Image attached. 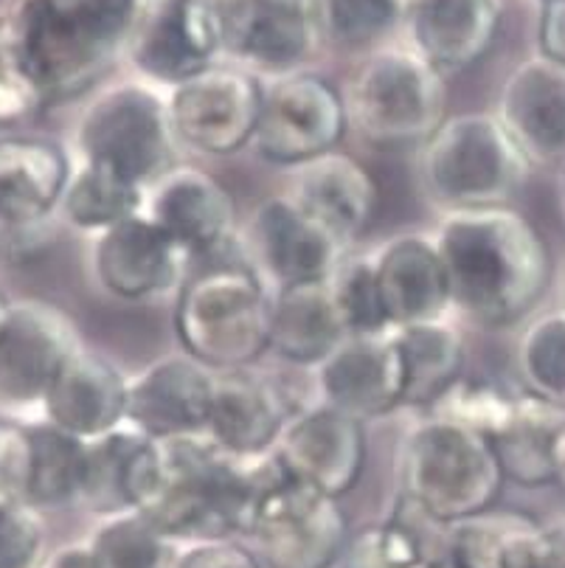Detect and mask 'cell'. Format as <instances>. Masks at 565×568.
Here are the masks:
<instances>
[{
  "label": "cell",
  "mask_w": 565,
  "mask_h": 568,
  "mask_svg": "<svg viewBox=\"0 0 565 568\" xmlns=\"http://www.w3.org/2000/svg\"><path fill=\"white\" fill-rule=\"evenodd\" d=\"M287 394L276 381L251 369L214 375L205 436L236 459H251L273 450L284 425L293 417Z\"/></svg>",
  "instance_id": "22"
},
{
  "label": "cell",
  "mask_w": 565,
  "mask_h": 568,
  "mask_svg": "<svg viewBox=\"0 0 565 568\" xmlns=\"http://www.w3.org/2000/svg\"><path fill=\"white\" fill-rule=\"evenodd\" d=\"M214 397V372L186 352L147 363L127 386V425L150 439L205 434Z\"/></svg>",
  "instance_id": "19"
},
{
  "label": "cell",
  "mask_w": 565,
  "mask_h": 568,
  "mask_svg": "<svg viewBox=\"0 0 565 568\" xmlns=\"http://www.w3.org/2000/svg\"><path fill=\"white\" fill-rule=\"evenodd\" d=\"M433 245L445 265L453 310L478 327L524 321L552 282L546 240L512 206L445 212Z\"/></svg>",
  "instance_id": "1"
},
{
  "label": "cell",
  "mask_w": 565,
  "mask_h": 568,
  "mask_svg": "<svg viewBox=\"0 0 565 568\" xmlns=\"http://www.w3.org/2000/svg\"><path fill=\"white\" fill-rule=\"evenodd\" d=\"M29 467V428L14 423H0V501H26Z\"/></svg>",
  "instance_id": "41"
},
{
  "label": "cell",
  "mask_w": 565,
  "mask_h": 568,
  "mask_svg": "<svg viewBox=\"0 0 565 568\" xmlns=\"http://www.w3.org/2000/svg\"><path fill=\"white\" fill-rule=\"evenodd\" d=\"M144 209V189L121 172L79 161L71 166L57 214L82 234H102Z\"/></svg>",
  "instance_id": "33"
},
{
  "label": "cell",
  "mask_w": 565,
  "mask_h": 568,
  "mask_svg": "<svg viewBox=\"0 0 565 568\" xmlns=\"http://www.w3.org/2000/svg\"><path fill=\"white\" fill-rule=\"evenodd\" d=\"M563 423L565 408L529 392L517 394L512 419L490 439L506 481L517 487H546L557 481L552 445Z\"/></svg>",
  "instance_id": "32"
},
{
  "label": "cell",
  "mask_w": 565,
  "mask_h": 568,
  "mask_svg": "<svg viewBox=\"0 0 565 568\" xmlns=\"http://www.w3.org/2000/svg\"><path fill=\"white\" fill-rule=\"evenodd\" d=\"M82 349L73 321L40 298L12 302L0 333V405L40 408L68 357Z\"/></svg>",
  "instance_id": "15"
},
{
  "label": "cell",
  "mask_w": 565,
  "mask_h": 568,
  "mask_svg": "<svg viewBox=\"0 0 565 568\" xmlns=\"http://www.w3.org/2000/svg\"><path fill=\"white\" fill-rule=\"evenodd\" d=\"M31 467L29 487H26V501L31 507L54 509L79 504L84 481V456H88V442L65 434L57 425L31 423Z\"/></svg>",
  "instance_id": "34"
},
{
  "label": "cell",
  "mask_w": 565,
  "mask_h": 568,
  "mask_svg": "<svg viewBox=\"0 0 565 568\" xmlns=\"http://www.w3.org/2000/svg\"><path fill=\"white\" fill-rule=\"evenodd\" d=\"M271 327L273 291L251 265L203 262L175 296L178 341L214 375L251 369L271 349Z\"/></svg>",
  "instance_id": "4"
},
{
  "label": "cell",
  "mask_w": 565,
  "mask_h": 568,
  "mask_svg": "<svg viewBox=\"0 0 565 568\" xmlns=\"http://www.w3.org/2000/svg\"><path fill=\"white\" fill-rule=\"evenodd\" d=\"M541 526L521 515H487L447 526L425 568H537Z\"/></svg>",
  "instance_id": "29"
},
{
  "label": "cell",
  "mask_w": 565,
  "mask_h": 568,
  "mask_svg": "<svg viewBox=\"0 0 565 568\" xmlns=\"http://www.w3.org/2000/svg\"><path fill=\"white\" fill-rule=\"evenodd\" d=\"M517 369L526 392L565 408V310L537 315L524 329Z\"/></svg>",
  "instance_id": "36"
},
{
  "label": "cell",
  "mask_w": 565,
  "mask_h": 568,
  "mask_svg": "<svg viewBox=\"0 0 565 568\" xmlns=\"http://www.w3.org/2000/svg\"><path fill=\"white\" fill-rule=\"evenodd\" d=\"M343 99L352 128L385 150L422 146L447 119L445 77L414 49L372 51Z\"/></svg>",
  "instance_id": "8"
},
{
  "label": "cell",
  "mask_w": 565,
  "mask_h": 568,
  "mask_svg": "<svg viewBox=\"0 0 565 568\" xmlns=\"http://www.w3.org/2000/svg\"><path fill=\"white\" fill-rule=\"evenodd\" d=\"M46 520L29 501H0V568H42Z\"/></svg>",
  "instance_id": "40"
},
{
  "label": "cell",
  "mask_w": 565,
  "mask_h": 568,
  "mask_svg": "<svg viewBox=\"0 0 565 568\" xmlns=\"http://www.w3.org/2000/svg\"><path fill=\"white\" fill-rule=\"evenodd\" d=\"M273 454L290 478L341 501L366 467V425L326 403L310 405L287 419Z\"/></svg>",
  "instance_id": "18"
},
{
  "label": "cell",
  "mask_w": 565,
  "mask_h": 568,
  "mask_svg": "<svg viewBox=\"0 0 565 568\" xmlns=\"http://www.w3.org/2000/svg\"><path fill=\"white\" fill-rule=\"evenodd\" d=\"M541 54L565 65V0H546L541 12Z\"/></svg>",
  "instance_id": "44"
},
{
  "label": "cell",
  "mask_w": 565,
  "mask_h": 568,
  "mask_svg": "<svg viewBox=\"0 0 565 568\" xmlns=\"http://www.w3.org/2000/svg\"><path fill=\"white\" fill-rule=\"evenodd\" d=\"M223 57L265 77L304 71L321 45L315 0H214Z\"/></svg>",
  "instance_id": "13"
},
{
  "label": "cell",
  "mask_w": 565,
  "mask_h": 568,
  "mask_svg": "<svg viewBox=\"0 0 565 568\" xmlns=\"http://www.w3.org/2000/svg\"><path fill=\"white\" fill-rule=\"evenodd\" d=\"M152 470L155 439L124 423L121 428L88 442L79 504L102 518L135 513L150 490Z\"/></svg>",
  "instance_id": "28"
},
{
  "label": "cell",
  "mask_w": 565,
  "mask_h": 568,
  "mask_svg": "<svg viewBox=\"0 0 565 568\" xmlns=\"http://www.w3.org/2000/svg\"><path fill=\"white\" fill-rule=\"evenodd\" d=\"M99 568H175L178 544L141 513L102 518L88 540Z\"/></svg>",
  "instance_id": "35"
},
{
  "label": "cell",
  "mask_w": 565,
  "mask_h": 568,
  "mask_svg": "<svg viewBox=\"0 0 565 568\" xmlns=\"http://www.w3.org/2000/svg\"><path fill=\"white\" fill-rule=\"evenodd\" d=\"M330 291L346 338H383L394 333L380 296L372 256L343 260L335 276L330 278Z\"/></svg>",
  "instance_id": "37"
},
{
  "label": "cell",
  "mask_w": 565,
  "mask_h": 568,
  "mask_svg": "<svg viewBox=\"0 0 565 568\" xmlns=\"http://www.w3.org/2000/svg\"><path fill=\"white\" fill-rule=\"evenodd\" d=\"M265 85L256 73L216 62L167 97L178 146L209 158H225L253 144Z\"/></svg>",
  "instance_id": "9"
},
{
  "label": "cell",
  "mask_w": 565,
  "mask_h": 568,
  "mask_svg": "<svg viewBox=\"0 0 565 568\" xmlns=\"http://www.w3.org/2000/svg\"><path fill=\"white\" fill-rule=\"evenodd\" d=\"M91 267L99 287L119 302H155L181 291L192 260L144 212L93 236Z\"/></svg>",
  "instance_id": "17"
},
{
  "label": "cell",
  "mask_w": 565,
  "mask_h": 568,
  "mask_svg": "<svg viewBox=\"0 0 565 568\" xmlns=\"http://www.w3.org/2000/svg\"><path fill=\"white\" fill-rule=\"evenodd\" d=\"M315 381L321 403L363 425L403 408V366L391 335L343 338L315 369Z\"/></svg>",
  "instance_id": "21"
},
{
  "label": "cell",
  "mask_w": 565,
  "mask_h": 568,
  "mask_svg": "<svg viewBox=\"0 0 565 568\" xmlns=\"http://www.w3.org/2000/svg\"><path fill=\"white\" fill-rule=\"evenodd\" d=\"M46 104L18 65L0 51V124L31 119Z\"/></svg>",
  "instance_id": "43"
},
{
  "label": "cell",
  "mask_w": 565,
  "mask_h": 568,
  "mask_svg": "<svg viewBox=\"0 0 565 568\" xmlns=\"http://www.w3.org/2000/svg\"><path fill=\"white\" fill-rule=\"evenodd\" d=\"M290 197L350 245L372 225L377 212V183L350 152H326L295 170Z\"/></svg>",
  "instance_id": "27"
},
{
  "label": "cell",
  "mask_w": 565,
  "mask_h": 568,
  "mask_svg": "<svg viewBox=\"0 0 565 568\" xmlns=\"http://www.w3.org/2000/svg\"><path fill=\"white\" fill-rule=\"evenodd\" d=\"M501 0H414L408 9L411 49L445 73L482 62L498 40Z\"/></svg>",
  "instance_id": "24"
},
{
  "label": "cell",
  "mask_w": 565,
  "mask_h": 568,
  "mask_svg": "<svg viewBox=\"0 0 565 568\" xmlns=\"http://www.w3.org/2000/svg\"><path fill=\"white\" fill-rule=\"evenodd\" d=\"M124 54L141 82L183 85L223 60V34L214 0H144L127 37Z\"/></svg>",
  "instance_id": "12"
},
{
  "label": "cell",
  "mask_w": 565,
  "mask_h": 568,
  "mask_svg": "<svg viewBox=\"0 0 565 568\" xmlns=\"http://www.w3.org/2000/svg\"><path fill=\"white\" fill-rule=\"evenodd\" d=\"M403 366V408L431 412L464 377V341L447 321L391 333Z\"/></svg>",
  "instance_id": "31"
},
{
  "label": "cell",
  "mask_w": 565,
  "mask_h": 568,
  "mask_svg": "<svg viewBox=\"0 0 565 568\" xmlns=\"http://www.w3.org/2000/svg\"><path fill=\"white\" fill-rule=\"evenodd\" d=\"M141 212L192 262L216 260L236 234L234 194L200 166L175 164L163 172L144 189Z\"/></svg>",
  "instance_id": "16"
},
{
  "label": "cell",
  "mask_w": 565,
  "mask_h": 568,
  "mask_svg": "<svg viewBox=\"0 0 565 568\" xmlns=\"http://www.w3.org/2000/svg\"><path fill=\"white\" fill-rule=\"evenodd\" d=\"M321 31L343 49H366L397 29L414 0H315Z\"/></svg>",
  "instance_id": "38"
},
{
  "label": "cell",
  "mask_w": 565,
  "mask_h": 568,
  "mask_svg": "<svg viewBox=\"0 0 565 568\" xmlns=\"http://www.w3.org/2000/svg\"><path fill=\"white\" fill-rule=\"evenodd\" d=\"M144 0H14L0 18V51L46 104L88 88L124 51Z\"/></svg>",
  "instance_id": "3"
},
{
  "label": "cell",
  "mask_w": 565,
  "mask_h": 568,
  "mask_svg": "<svg viewBox=\"0 0 565 568\" xmlns=\"http://www.w3.org/2000/svg\"><path fill=\"white\" fill-rule=\"evenodd\" d=\"M248 538L268 568H332L350 540V520L337 498L284 476L259 504Z\"/></svg>",
  "instance_id": "11"
},
{
  "label": "cell",
  "mask_w": 565,
  "mask_h": 568,
  "mask_svg": "<svg viewBox=\"0 0 565 568\" xmlns=\"http://www.w3.org/2000/svg\"><path fill=\"white\" fill-rule=\"evenodd\" d=\"M287 476L273 450L251 459L225 454L205 434L155 442L150 490L135 513L175 540H216L251 532L253 515Z\"/></svg>",
  "instance_id": "2"
},
{
  "label": "cell",
  "mask_w": 565,
  "mask_h": 568,
  "mask_svg": "<svg viewBox=\"0 0 565 568\" xmlns=\"http://www.w3.org/2000/svg\"><path fill=\"white\" fill-rule=\"evenodd\" d=\"M127 386L130 377L110 357L82 346L51 383L40 414L65 434L93 442L127 423Z\"/></svg>",
  "instance_id": "23"
},
{
  "label": "cell",
  "mask_w": 565,
  "mask_h": 568,
  "mask_svg": "<svg viewBox=\"0 0 565 568\" xmlns=\"http://www.w3.org/2000/svg\"><path fill=\"white\" fill-rule=\"evenodd\" d=\"M537 568H565V518L541 526Z\"/></svg>",
  "instance_id": "46"
},
{
  "label": "cell",
  "mask_w": 565,
  "mask_h": 568,
  "mask_svg": "<svg viewBox=\"0 0 565 568\" xmlns=\"http://www.w3.org/2000/svg\"><path fill=\"white\" fill-rule=\"evenodd\" d=\"M9 307H12V302H9V298L3 296V293H0V333H3V324H7Z\"/></svg>",
  "instance_id": "49"
},
{
  "label": "cell",
  "mask_w": 565,
  "mask_h": 568,
  "mask_svg": "<svg viewBox=\"0 0 565 568\" xmlns=\"http://www.w3.org/2000/svg\"><path fill=\"white\" fill-rule=\"evenodd\" d=\"M346 338L330 282L295 284L273 293L271 349L295 366L319 369Z\"/></svg>",
  "instance_id": "30"
},
{
  "label": "cell",
  "mask_w": 565,
  "mask_h": 568,
  "mask_svg": "<svg viewBox=\"0 0 565 568\" xmlns=\"http://www.w3.org/2000/svg\"><path fill=\"white\" fill-rule=\"evenodd\" d=\"M543 3H546V0H543Z\"/></svg>",
  "instance_id": "50"
},
{
  "label": "cell",
  "mask_w": 565,
  "mask_h": 568,
  "mask_svg": "<svg viewBox=\"0 0 565 568\" xmlns=\"http://www.w3.org/2000/svg\"><path fill=\"white\" fill-rule=\"evenodd\" d=\"M515 403L517 394L506 392V388L495 386V383L462 377L427 414H440V417L453 419V423L493 439L512 419Z\"/></svg>",
  "instance_id": "39"
},
{
  "label": "cell",
  "mask_w": 565,
  "mask_h": 568,
  "mask_svg": "<svg viewBox=\"0 0 565 568\" xmlns=\"http://www.w3.org/2000/svg\"><path fill=\"white\" fill-rule=\"evenodd\" d=\"M552 459H554V470H557V481L565 484V423L563 428L557 430V436H554Z\"/></svg>",
  "instance_id": "48"
},
{
  "label": "cell",
  "mask_w": 565,
  "mask_h": 568,
  "mask_svg": "<svg viewBox=\"0 0 565 568\" xmlns=\"http://www.w3.org/2000/svg\"><path fill=\"white\" fill-rule=\"evenodd\" d=\"M341 568H391L389 560H385L383 549H380L377 538V526H366L357 535H352L346 540V549H343L341 560H337Z\"/></svg>",
  "instance_id": "45"
},
{
  "label": "cell",
  "mask_w": 565,
  "mask_h": 568,
  "mask_svg": "<svg viewBox=\"0 0 565 568\" xmlns=\"http://www.w3.org/2000/svg\"><path fill=\"white\" fill-rule=\"evenodd\" d=\"M350 130L346 99L321 73L295 71L265 85L256 152L276 166L310 164L335 152Z\"/></svg>",
  "instance_id": "10"
},
{
  "label": "cell",
  "mask_w": 565,
  "mask_h": 568,
  "mask_svg": "<svg viewBox=\"0 0 565 568\" xmlns=\"http://www.w3.org/2000/svg\"><path fill=\"white\" fill-rule=\"evenodd\" d=\"M253 271L273 293L295 284L330 282L346 260V242L295 203L290 194L262 200L248 220Z\"/></svg>",
  "instance_id": "14"
},
{
  "label": "cell",
  "mask_w": 565,
  "mask_h": 568,
  "mask_svg": "<svg viewBox=\"0 0 565 568\" xmlns=\"http://www.w3.org/2000/svg\"><path fill=\"white\" fill-rule=\"evenodd\" d=\"M498 121L532 166L565 164V65L537 54L501 85Z\"/></svg>",
  "instance_id": "20"
},
{
  "label": "cell",
  "mask_w": 565,
  "mask_h": 568,
  "mask_svg": "<svg viewBox=\"0 0 565 568\" xmlns=\"http://www.w3.org/2000/svg\"><path fill=\"white\" fill-rule=\"evenodd\" d=\"M42 568H99V562L88 544H68L51 557H46Z\"/></svg>",
  "instance_id": "47"
},
{
  "label": "cell",
  "mask_w": 565,
  "mask_h": 568,
  "mask_svg": "<svg viewBox=\"0 0 565 568\" xmlns=\"http://www.w3.org/2000/svg\"><path fill=\"white\" fill-rule=\"evenodd\" d=\"M73 146L79 161L110 166L147 189L175 166L167 97L141 79L104 85L79 113Z\"/></svg>",
  "instance_id": "7"
},
{
  "label": "cell",
  "mask_w": 565,
  "mask_h": 568,
  "mask_svg": "<svg viewBox=\"0 0 565 568\" xmlns=\"http://www.w3.org/2000/svg\"><path fill=\"white\" fill-rule=\"evenodd\" d=\"M529 172L495 113L447 115L422 144V178L445 212L509 206Z\"/></svg>",
  "instance_id": "6"
},
{
  "label": "cell",
  "mask_w": 565,
  "mask_h": 568,
  "mask_svg": "<svg viewBox=\"0 0 565 568\" xmlns=\"http://www.w3.org/2000/svg\"><path fill=\"white\" fill-rule=\"evenodd\" d=\"M372 260L391 327L403 329L447 318L453 310L451 287L433 236H394Z\"/></svg>",
  "instance_id": "25"
},
{
  "label": "cell",
  "mask_w": 565,
  "mask_h": 568,
  "mask_svg": "<svg viewBox=\"0 0 565 568\" xmlns=\"http://www.w3.org/2000/svg\"><path fill=\"white\" fill-rule=\"evenodd\" d=\"M175 568H268L259 555L236 538L194 540L178 551Z\"/></svg>",
  "instance_id": "42"
},
{
  "label": "cell",
  "mask_w": 565,
  "mask_h": 568,
  "mask_svg": "<svg viewBox=\"0 0 565 568\" xmlns=\"http://www.w3.org/2000/svg\"><path fill=\"white\" fill-rule=\"evenodd\" d=\"M405 504L436 526L487 515L504 490V473L487 436L427 414L411 425L397 454Z\"/></svg>",
  "instance_id": "5"
},
{
  "label": "cell",
  "mask_w": 565,
  "mask_h": 568,
  "mask_svg": "<svg viewBox=\"0 0 565 568\" xmlns=\"http://www.w3.org/2000/svg\"><path fill=\"white\" fill-rule=\"evenodd\" d=\"M71 161L40 135L0 139V229L51 220L65 192Z\"/></svg>",
  "instance_id": "26"
}]
</instances>
